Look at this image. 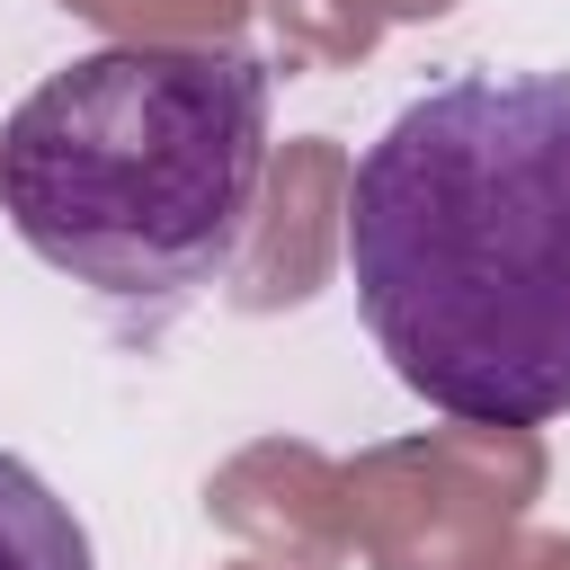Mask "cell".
Returning <instances> with one entry per match:
<instances>
[{"mask_svg": "<svg viewBox=\"0 0 570 570\" xmlns=\"http://www.w3.org/2000/svg\"><path fill=\"white\" fill-rule=\"evenodd\" d=\"M383 365L463 428L570 419V71H454L347 178Z\"/></svg>", "mask_w": 570, "mask_h": 570, "instance_id": "cell-1", "label": "cell"}, {"mask_svg": "<svg viewBox=\"0 0 570 570\" xmlns=\"http://www.w3.org/2000/svg\"><path fill=\"white\" fill-rule=\"evenodd\" d=\"M267 178V71L240 45H98L0 125V214L71 285L169 303L240 258Z\"/></svg>", "mask_w": 570, "mask_h": 570, "instance_id": "cell-2", "label": "cell"}, {"mask_svg": "<svg viewBox=\"0 0 570 570\" xmlns=\"http://www.w3.org/2000/svg\"><path fill=\"white\" fill-rule=\"evenodd\" d=\"M0 570H98L71 499H53V481L18 454H0Z\"/></svg>", "mask_w": 570, "mask_h": 570, "instance_id": "cell-3", "label": "cell"}]
</instances>
